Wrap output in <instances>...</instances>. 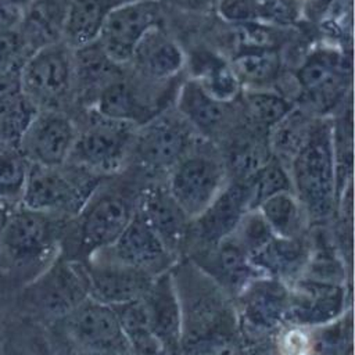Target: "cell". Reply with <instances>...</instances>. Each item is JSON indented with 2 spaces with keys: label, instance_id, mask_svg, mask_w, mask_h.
I'll use <instances>...</instances> for the list:
<instances>
[{
  "label": "cell",
  "instance_id": "cell-1",
  "mask_svg": "<svg viewBox=\"0 0 355 355\" xmlns=\"http://www.w3.org/2000/svg\"><path fill=\"white\" fill-rule=\"evenodd\" d=\"M180 308L179 355H219L243 344L234 300L190 258L169 269Z\"/></svg>",
  "mask_w": 355,
  "mask_h": 355
},
{
  "label": "cell",
  "instance_id": "cell-2",
  "mask_svg": "<svg viewBox=\"0 0 355 355\" xmlns=\"http://www.w3.org/2000/svg\"><path fill=\"white\" fill-rule=\"evenodd\" d=\"M147 183L130 168L105 178L82 209L67 222L60 254L82 262L110 247L132 220L140 191Z\"/></svg>",
  "mask_w": 355,
  "mask_h": 355
},
{
  "label": "cell",
  "instance_id": "cell-3",
  "mask_svg": "<svg viewBox=\"0 0 355 355\" xmlns=\"http://www.w3.org/2000/svg\"><path fill=\"white\" fill-rule=\"evenodd\" d=\"M287 169L293 191L305 208L311 226L330 223L337 208L331 118H315Z\"/></svg>",
  "mask_w": 355,
  "mask_h": 355
},
{
  "label": "cell",
  "instance_id": "cell-4",
  "mask_svg": "<svg viewBox=\"0 0 355 355\" xmlns=\"http://www.w3.org/2000/svg\"><path fill=\"white\" fill-rule=\"evenodd\" d=\"M69 219L17 204L11 208L0 236V266L19 272L25 283L40 273L60 254ZM24 283V284H25Z\"/></svg>",
  "mask_w": 355,
  "mask_h": 355
},
{
  "label": "cell",
  "instance_id": "cell-5",
  "mask_svg": "<svg viewBox=\"0 0 355 355\" xmlns=\"http://www.w3.org/2000/svg\"><path fill=\"white\" fill-rule=\"evenodd\" d=\"M55 355H122L130 351L112 306L90 297L44 326Z\"/></svg>",
  "mask_w": 355,
  "mask_h": 355
},
{
  "label": "cell",
  "instance_id": "cell-6",
  "mask_svg": "<svg viewBox=\"0 0 355 355\" xmlns=\"http://www.w3.org/2000/svg\"><path fill=\"white\" fill-rule=\"evenodd\" d=\"M202 139L175 110H165L136 128L126 168L146 182H165L173 166Z\"/></svg>",
  "mask_w": 355,
  "mask_h": 355
},
{
  "label": "cell",
  "instance_id": "cell-7",
  "mask_svg": "<svg viewBox=\"0 0 355 355\" xmlns=\"http://www.w3.org/2000/svg\"><path fill=\"white\" fill-rule=\"evenodd\" d=\"M89 297L87 277L80 261L58 254L21 290V305L28 315L43 323L64 316Z\"/></svg>",
  "mask_w": 355,
  "mask_h": 355
},
{
  "label": "cell",
  "instance_id": "cell-8",
  "mask_svg": "<svg viewBox=\"0 0 355 355\" xmlns=\"http://www.w3.org/2000/svg\"><path fill=\"white\" fill-rule=\"evenodd\" d=\"M104 179L69 162L60 166L31 164L21 204L71 219Z\"/></svg>",
  "mask_w": 355,
  "mask_h": 355
},
{
  "label": "cell",
  "instance_id": "cell-9",
  "mask_svg": "<svg viewBox=\"0 0 355 355\" xmlns=\"http://www.w3.org/2000/svg\"><path fill=\"white\" fill-rule=\"evenodd\" d=\"M227 171L219 147L205 139L173 166L165 184L191 218H197L227 183Z\"/></svg>",
  "mask_w": 355,
  "mask_h": 355
},
{
  "label": "cell",
  "instance_id": "cell-10",
  "mask_svg": "<svg viewBox=\"0 0 355 355\" xmlns=\"http://www.w3.org/2000/svg\"><path fill=\"white\" fill-rule=\"evenodd\" d=\"M19 92L37 110H60L75 96L73 51L62 40L33 50L22 62Z\"/></svg>",
  "mask_w": 355,
  "mask_h": 355
},
{
  "label": "cell",
  "instance_id": "cell-11",
  "mask_svg": "<svg viewBox=\"0 0 355 355\" xmlns=\"http://www.w3.org/2000/svg\"><path fill=\"white\" fill-rule=\"evenodd\" d=\"M136 125L110 119L94 110L78 126V136L67 162L97 176L110 178L122 172L129 161Z\"/></svg>",
  "mask_w": 355,
  "mask_h": 355
},
{
  "label": "cell",
  "instance_id": "cell-12",
  "mask_svg": "<svg viewBox=\"0 0 355 355\" xmlns=\"http://www.w3.org/2000/svg\"><path fill=\"white\" fill-rule=\"evenodd\" d=\"M349 64L345 55L333 47H322L309 53L297 71L300 108L316 118L329 115L345 100Z\"/></svg>",
  "mask_w": 355,
  "mask_h": 355
},
{
  "label": "cell",
  "instance_id": "cell-13",
  "mask_svg": "<svg viewBox=\"0 0 355 355\" xmlns=\"http://www.w3.org/2000/svg\"><path fill=\"white\" fill-rule=\"evenodd\" d=\"M234 306L243 344L275 337L286 324L288 286L279 279L259 276L234 298Z\"/></svg>",
  "mask_w": 355,
  "mask_h": 355
},
{
  "label": "cell",
  "instance_id": "cell-14",
  "mask_svg": "<svg viewBox=\"0 0 355 355\" xmlns=\"http://www.w3.org/2000/svg\"><path fill=\"white\" fill-rule=\"evenodd\" d=\"M288 286L286 324L312 329L330 323L352 309L351 283L300 276Z\"/></svg>",
  "mask_w": 355,
  "mask_h": 355
},
{
  "label": "cell",
  "instance_id": "cell-15",
  "mask_svg": "<svg viewBox=\"0 0 355 355\" xmlns=\"http://www.w3.org/2000/svg\"><path fill=\"white\" fill-rule=\"evenodd\" d=\"M161 21L159 0H129L108 14L97 36V43L114 62L126 64L144 35L159 26Z\"/></svg>",
  "mask_w": 355,
  "mask_h": 355
},
{
  "label": "cell",
  "instance_id": "cell-16",
  "mask_svg": "<svg viewBox=\"0 0 355 355\" xmlns=\"http://www.w3.org/2000/svg\"><path fill=\"white\" fill-rule=\"evenodd\" d=\"M78 136L76 122L60 110H37L25 129L18 150L33 165H64Z\"/></svg>",
  "mask_w": 355,
  "mask_h": 355
},
{
  "label": "cell",
  "instance_id": "cell-17",
  "mask_svg": "<svg viewBox=\"0 0 355 355\" xmlns=\"http://www.w3.org/2000/svg\"><path fill=\"white\" fill-rule=\"evenodd\" d=\"M137 212L176 261L186 255L191 218L169 193L165 182H150L141 189Z\"/></svg>",
  "mask_w": 355,
  "mask_h": 355
},
{
  "label": "cell",
  "instance_id": "cell-18",
  "mask_svg": "<svg viewBox=\"0 0 355 355\" xmlns=\"http://www.w3.org/2000/svg\"><path fill=\"white\" fill-rule=\"evenodd\" d=\"M175 110L190 123L197 135L219 144L240 122L233 103L212 97L201 83L190 78L178 90Z\"/></svg>",
  "mask_w": 355,
  "mask_h": 355
},
{
  "label": "cell",
  "instance_id": "cell-19",
  "mask_svg": "<svg viewBox=\"0 0 355 355\" xmlns=\"http://www.w3.org/2000/svg\"><path fill=\"white\" fill-rule=\"evenodd\" d=\"M94 254L141 270L153 277L168 272L176 262L137 209L121 236L110 247Z\"/></svg>",
  "mask_w": 355,
  "mask_h": 355
},
{
  "label": "cell",
  "instance_id": "cell-20",
  "mask_svg": "<svg viewBox=\"0 0 355 355\" xmlns=\"http://www.w3.org/2000/svg\"><path fill=\"white\" fill-rule=\"evenodd\" d=\"M89 287V297L116 306L141 298L154 277L98 254L82 261Z\"/></svg>",
  "mask_w": 355,
  "mask_h": 355
},
{
  "label": "cell",
  "instance_id": "cell-21",
  "mask_svg": "<svg viewBox=\"0 0 355 355\" xmlns=\"http://www.w3.org/2000/svg\"><path fill=\"white\" fill-rule=\"evenodd\" d=\"M245 211H248L245 183L227 180L211 204L197 218L191 219L186 255L229 237Z\"/></svg>",
  "mask_w": 355,
  "mask_h": 355
},
{
  "label": "cell",
  "instance_id": "cell-22",
  "mask_svg": "<svg viewBox=\"0 0 355 355\" xmlns=\"http://www.w3.org/2000/svg\"><path fill=\"white\" fill-rule=\"evenodd\" d=\"M186 257L215 280L233 300L250 282L263 276L232 236L214 245L196 250Z\"/></svg>",
  "mask_w": 355,
  "mask_h": 355
},
{
  "label": "cell",
  "instance_id": "cell-23",
  "mask_svg": "<svg viewBox=\"0 0 355 355\" xmlns=\"http://www.w3.org/2000/svg\"><path fill=\"white\" fill-rule=\"evenodd\" d=\"M140 301L151 334L169 355H179L180 308L169 270L154 277Z\"/></svg>",
  "mask_w": 355,
  "mask_h": 355
},
{
  "label": "cell",
  "instance_id": "cell-24",
  "mask_svg": "<svg viewBox=\"0 0 355 355\" xmlns=\"http://www.w3.org/2000/svg\"><path fill=\"white\" fill-rule=\"evenodd\" d=\"M129 62L143 78L162 82L178 75L183 69L186 58L180 46L159 25L144 35Z\"/></svg>",
  "mask_w": 355,
  "mask_h": 355
},
{
  "label": "cell",
  "instance_id": "cell-25",
  "mask_svg": "<svg viewBox=\"0 0 355 355\" xmlns=\"http://www.w3.org/2000/svg\"><path fill=\"white\" fill-rule=\"evenodd\" d=\"M309 251V232L291 239L275 236L250 259L263 276L275 277L288 284L302 275Z\"/></svg>",
  "mask_w": 355,
  "mask_h": 355
},
{
  "label": "cell",
  "instance_id": "cell-26",
  "mask_svg": "<svg viewBox=\"0 0 355 355\" xmlns=\"http://www.w3.org/2000/svg\"><path fill=\"white\" fill-rule=\"evenodd\" d=\"M92 110L105 118L129 122L136 126L143 125L159 114L135 86L121 76L107 83L97 93Z\"/></svg>",
  "mask_w": 355,
  "mask_h": 355
},
{
  "label": "cell",
  "instance_id": "cell-27",
  "mask_svg": "<svg viewBox=\"0 0 355 355\" xmlns=\"http://www.w3.org/2000/svg\"><path fill=\"white\" fill-rule=\"evenodd\" d=\"M126 1L129 0H69L61 40L72 50L96 42L108 14Z\"/></svg>",
  "mask_w": 355,
  "mask_h": 355
},
{
  "label": "cell",
  "instance_id": "cell-28",
  "mask_svg": "<svg viewBox=\"0 0 355 355\" xmlns=\"http://www.w3.org/2000/svg\"><path fill=\"white\" fill-rule=\"evenodd\" d=\"M69 0H32L24 10L19 32L29 54L46 44L61 40Z\"/></svg>",
  "mask_w": 355,
  "mask_h": 355
},
{
  "label": "cell",
  "instance_id": "cell-29",
  "mask_svg": "<svg viewBox=\"0 0 355 355\" xmlns=\"http://www.w3.org/2000/svg\"><path fill=\"white\" fill-rule=\"evenodd\" d=\"M75 93L97 96L111 80L118 78V64L114 62L96 42L73 49Z\"/></svg>",
  "mask_w": 355,
  "mask_h": 355
},
{
  "label": "cell",
  "instance_id": "cell-30",
  "mask_svg": "<svg viewBox=\"0 0 355 355\" xmlns=\"http://www.w3.org/2000/svg\"><path fill=\"white\" fill-rule=\"evenodd\" d=\"M257 209L276 237H300L311 229L308 214L291 190L266 198Z\"/></svg>",
  "mask_w": 355,
  "mask_h": 355
},
{
  "label": "cell",
  "instance_id": "cell-31",
  "mask_svg": "<svg viewBox=\"0 0 355 355\" xmlns=\"http://www.w3.org/2000/svg\"><path fill=\"white\" fill-rule=\"evenodd\" d=\"M316 116L305 110L294 105L291 111L282 118L268 133V144L270 153L286 168H288L293 157L306 140Z\"/></svg>",
  "mask_w": 355,
  "mask_h": 355
},
{
  "label": "cell",
  "instance_id": "cell-32",
  "mask_svg": "<svg viewBox=\"0 0 355 355\" xmlns=\"http://www.w3.org/2000/svg\"><path fill=\"white\" fill-rule=\"evenodd\" d=\"M295 105L293 100L270 89H248L243 94V119L252 128L269 133Z\"/></svg>",
  "mask_w": 355,
  "mask_h": 355
},
{
  "label": "cell",
  "instance_id": "cell-33",
  "mask_svg": "<svg viewBox=\"0 0 355 355\" xmlns=\"http://www.w3.org/2000/svg\"><path fill=\"white\" fill-rule=\"evenodd\" d=\"M193 78L215 98L234 103L241 92V85L229 62L209 53H200L193 58Z\"/></svg>",
  "mask_w": 355,
  "mask_h": 355
},
{
  "label": "cell",
  "instance_id": "cell-34",
  "mask_svg": "<svg viewBox=\"0 0 355 355\" xmlns=\"http://www.w3.org/2000/svg\"><path fill=\"white\" fill-rule=\"evenodd\" d=\"M241 87L265 89L273 83L282 68L277 50H240L229 62Z\"/></svg>",
  "mask_w": 355,
  "mask_h": 355
},
{
  "label": "cell",
  "instance_id": "cell-35",
  "mask_svg": "<svg viewBox=\"0 0 355 355\" xmlns=\"http://www.w3.org/2000/svg\"><path fill=\"white\" fill-rule=\"evenodd\" d=\"M37 108L19 92L0 100V148H17Z\"/></svg>",
  "mask_w": 355,
  "mask_h": 355
},
{
  "label": "cell",
  "instance_id": "cell-36",
  "mask_svg": "<svg viewBox=\"0 0 355 355\" xmlns=\"http://www.w3.org/2000/svg\"><path fill=\"white\" fill-rule=\"evenodd\" d=\"M248 209L258 208L266 198L280 193L293 191L288 169L273 155L245 182Z\"/></svg>",
  "mask_w": 355,
  "mask_h": 355
},
{
  "label": "cell",
  "instance_id": "cell-37",
  "mask_svg": "<svg viewBox=\"0 0 355 355\" xmlns=\"http://www.w3.org/2000/svg\"><path fill=\"white\" fill-rule=\"evenodd\" d=\"M31 162L18 148H0V201L21 204Z\"/></svg>",
  "mask_w": 355,
  "mask_h": 355
},
{
  "label": "cell",
  "instance_id": "cell-38",
  "mask_svg": "<svg viewBox=\"0 0 355 355\" xmlns=\"http://www.w3.org/2000/svg\"><path fill=\"white\" fill-rule=\"evenodd\" d=\"M313 355H341L352 344V309L341 318L308 329Z\"/></svg>",
  "mask_w": 355,
  "mask_h": 355
},
{
  "label": "cell",
  "instance_id": "cell-39",
  "mask_svg": "<svg viewBox=\"0 0 355 355\" xmlns=\"http://www.w3.org/2000/svg\"><path fill=\"white\" fill-rule=\"evenodd\" d=\"M230 236L250 257L259 251L272 237H275L266 220L257 208L245 211Z\"/></svg>",
  "mask_w": 355,
  "mask_h": 355
},
{
  "label": "cell",
  "instance_id": "cell-40",
  "mask_svg": "<svg viewBox=\"0 0 355 355\" xmlns=\"http://www.w3.org/2000/svg\"><path fill=\"white\" fill-rule=\"evenodd\" d=\"M29 55L24 37L18 29H0V72L19 71Z\"/></svg>",
  "mask_w": 355,
  "mask_h": 355
},
{
  "label": "cell",
  "instance_id": "cell-41",
  "mask_svg": "<svg viewBox=\"0 0 355 355\" xmlns=\"http://www.w3.org/2000/svg\"><path fill=\"white\" fill-rule=\"evenodd\" d=\"M218 15L229 24L241 25L258 19L255 0H216Z\"/></svg>",
  "mask_w": 355,
  "mask_h": 355
},
{
  "label": "cell",
  "instance_id": "cell-42",
  "mask_svg": "<svg viewBox=\"0 0 355 355\" xmlns=\"http://www.w3.org/2000/svg\"><path fill=\"white\" fill-rule=\"evenodd\" d=\"M12 355H55L46 331L39 334H28L18 344L12 345Z\"/></svg>",
  "mask_w": 355,
  "mask_h": 355
},
{
  "label": "cell",
  "instance_id": "cell-43",
  "mask_svg": "<svg viewBox=\"0 0 355 355\" xmlns=\"http://www.w3.org/2000/svg\"><path fill=\"white\" fill-rule=\"evenodd\" d=\"M24 11L0 0V29H18Z\"/></svg>",
  "mask_w": 355,
  "mask_h": 355
},
{
  "label": "cell",
  "instance_id": "cell-44",
  "mask_svg": "<svg viewBox=\"0 0 355 355\" xmlns=\"http://www.w3.org/2000/svg\"><path fill=\"white\" fill-rule=\"evenodd\" d=\"M179 7L187 10V11H202L209 4H212L214 0H173Z\"/></svg>",
  "mask_w": 355,
  "mask_h": 355
},
{
  "label": "cell",
  "instance_id": "cell-45",
  "mask_svg": "<svg viewBox=\"0 0 355 355\" xmlns=\"http://www.w3.org/2000/svg\"><path fill=\"white\" fill-rule=\"evenodd\" d=\"M12 207H14V205H11V204H7V202L0 201V236H1L3 227H4V225H6L7 216H8V214H10V211H11Z\"/></svg>",
  "mask_w": 355,
  "mask_h": 355
},
{
  "label": "cell",
  "instance_id": "cell-46",
  "mask_svg": "<svg viewBox=\"0 0 355 355\" xmlns=\"http://www.w3.org/2000/svg\"><path fill=\"white\" fill-rule=\"evenodd\" d=\"M4 1H6V3H8L10 6L17 7V8H19V10H22V11H24L32 0H4Z\"/></svg>",
  "mask_w": 355,
  "mask_h": 355
},
{
  "label": "cell",
  "instance_id": "cell-47",
  "mask_svg": "<svg viewBox=\"0 0 355 355\" xmlns=\"http://www.w3.org/2000/svg\"><path fill=\"white\" fill-rule=\"evenodd\" d=\"M0 355H1V352H0Z\"/></svg>",
  "mask_w": 355,
  "mask_h": 355
}]
</instances>
